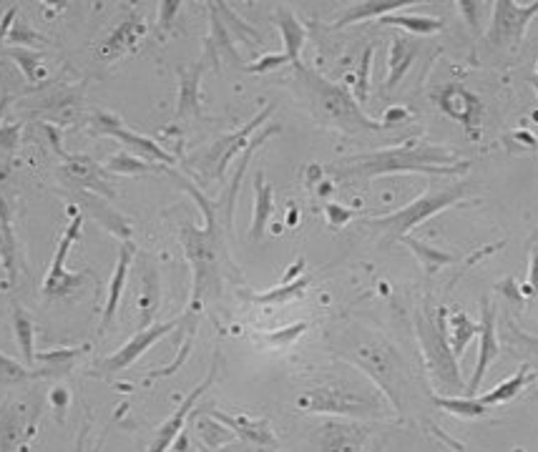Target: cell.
Instances as JSON below:
<instances>
[{"mask_svg": "<svg viewBox=\"0 0 538 452\" xmlns=\"http://www.w3.org/2000/svg\"><path fill=\"white\" fill-rule=\"evenodd\" d=\"M38 372L23 367L21 362L11 360L0 352V385H21V382H28V380H36Z\"/></svg>", "mask_w": 538, "mask_h": 452, "instance_id": "cell-42", "label": "cell"}, {"mask_svg": "<svg viewBox=\"0 0 538 452\" xmlns=\"http://www.w3.org/2000/svg\"><path fill=\"white\" fill-rule=\"evenodd\" d=\"M272 111H275V104L267 106L262 114L252 118L247 126H242V129L235 131V133H229V136H222L219 141L211 146L209 151H207V156H204V166H207V171H209L211 179H222L224 171H226V166H229V161H232L239 151L247 149L250 136L262 126L267 118L272 116Z\"/></svg>", "mask_w": 538, "mask_h": 452, "instance_id": "cell-12", "label": "cell"}, {"mask_svg": "<svg viewBox=\"0 0 538 452\" xmlns=\"http://www.w3.org/2000/svg\"><path fill=\"white\" fill-rule=\"evenodd\" d=\"M21 143V124H8V126H0V149L13 154Z\"/></svg>", "mask_w": 538, "mask_h": 452, "instance_id": "cell-50", "label": "cell"}, {"mask_svg": "<svg viewBox=\"0 0 538 452\" xmlns=\"http://www.w3.org/2000/svg\"><path fill=\"white\" fill-rule=\"evenodd\" d=\"M310 286V277H297L295 282L289 285H279L269 292H262V294H252V302L257 304H285V302H292V299L304 297V289Z\"/></svg>", "mask_w": 538, "mask_h": 452, "instance_id": "cell-36", "label": "cell"}, {"mask_svg": "<svg viewBox=\"0 0 538 452\" xmlns=\"http://www.w3.org/2000/svg\"><path fill=\"white\" fill-rule=\"evenodd\" d=\"M382 26H395L406 30L410 36H431L443 30V21L440 18H431V15H413V13H390L380 18Z\"/></svg>", "mask_w": 538, "mask_h": 452, "instance_id": "cell-30", "label": "cell"}, {"mask_svg": "<svg viewBox=\"0 0 538 452\" xmlns=\"http://www.w3.org/2000/svg\"><path fill=\"white\" fill-rule=\"evenodd\" d=\"M531 382V375H528V367H521L518 372L513 377H508L506 382H500L499 388H493L491 392H486L483 397H481V402L483 405H503V402H511L521 389L525 388Z\"/></svg>", "mask_w": 538, "mask_h": 452, "instance_id": "cell-35", "label": "cell"}, {"mask_svg": "<svg viewBox=\"0 0 538 452\" xmlns=\"http://www.w3.org/2000/svg\"><path fill=\"white\" fill-rule=\"evenodd\" d=\"M287 64L289 58L285 53H264L260 61L244 65V71H247V73H269V71H277V68H282V65Z\"/></svg>", "mask_w": 538, "mask_h": 452, "instance_id": "cell-49", "label": "cell"}, {"mask_svg": "<svg viewBox=\"0 0 538 452\" xmlns=\"http://www.w3.org/2000/svg\"><path fill=\"white\" fill-rule=\"evenodd\" d=\"M277 131H279V126H267V129L254 139V141L247 143V149H244V156H242V164H239V168H236L235 179H232V183H229V189H226V196H224L222 201V214H224V229H229L232 226V219H235V204H236V194H239V183H242V179H244V171H247V166H250L252 161V154L262 146L269 136H275Z\"/></svg>", "mask_w": 538, "mask_h": 452, "instance_id": "cell-26", "label": "cell"}, {"mask_svg": "<svg viewBox=\"0 0 538 452\" xmlns=\"http://www.w3.org/2000/svg\"><path fill=\"white\" fill-rule=\"evenodd\" d=\"M83 352H89V345L83 347H71V349H51V352H40L36 354V360L46 364V370H40L38 377H58L68 375L73 370V364L79 360Z\"/></svg>", "mask_w": 538, "mask_h": 452, "instance_id": "cell-31", "label": "cell"}, {"mask_svg": "<svg viewBox=\"0 0 538 452\" xmlns=\"http://www.w3.org/2000/svg\"><path fill=\"white\" fill-rule=\"evenodd\" d=\"M199 430H201L199 435H201V439H204L209 448H222V445H226V442H232V439L236 438L229 427L222 425V422H219L217 417H211V414L199 420Z\"/></svg>", "mask_w": 538, "mask_h": 452, "instance_id": "cell-41", "label": "cell"}, {"mask_svg": "<svg viewBox=\"0 0 538 452\" xmlns=\"http://www.w3.org/2000/svg\"><path fill=\"white\" fill-rule=\"evenodd\" d=\"M531 83H534V89H536V93H538V73L534 78H531Z\"/></svg>", "mask_w": 538, "mask_h": 452, "instance_id": "cell-55", "label": "cell"}, {"mask_svg": "<svg viewBox=\"0 0 538 452\" xmlns=\"http://www.w3.org/2000/svg\"><path fill=\"white\" fill-rule=\"evenodd\" d=\"M272 211H275V189L267 183L264 179V171L260 168L257 176H254V211H252V226H250V239L252 242H260L267 232V224L272 219Z\"/></svg>", "mask_w": 538, "mask_h": 452, "instance_id": "cell-25", "label": "cell"}, {"mask_svg": "<svg viewBox=\"0 0 538 452\" xmlns=\"http://www.w3.org/2000/svg\"><path fill=\"white\" fill-rule=\"evenodd\" d=\"M71 224L66 226V232L58 242V249H56V257H53L51 267H48V274H46V282L40 286V292L46 297H68L71 292H79L86 277L83 274H71L66 271V257L71 252V246L79 242L81 236V224H83V214L79 209L71 207Z\"/></svg>", "mask_w": 538, "mask_h": 452, "instance_id": "cell-8", "label": "cell"}, {"mask_svg": "<svg viewBox=\"0 0 538 452\" xmlns=\"http://www.w3.org/2000/svg\"><path fill=\"white\" fill-rule=\"evenodd\" d=\"M13 101H15L13 93H3V96H0V121H3V116H5V111L11 108V104H13Z\"/></svg>", "mask_w": 538, "mask_h": 452, "instance_id": "cell-54", "label": "cell"}, {"mask_svg": "<svg viewBox=\"0 0 538 452\" xmlns=\"http://www.w3.org/2000/svg\"><path fill=\"white\" fill-rule=\"evenodd\" d=\"M418 43L410 38H393L390 43V58H388V78L382 83V93H390L400 86V81L407 76L413 61L418 58Z\"/></svg>", "mask_w": 538, "mask_h": 452, "instance_id": "cell-24", "label": "cell"}, {"mask_svg": "<svg viewBox=\"0 0 538 452\" xmlns=\"http://www.w3.org/2000/svg\"><path fill=\"white\" fill-rule=\"evenodd\" d=\"M133 257H136V246H133L132 242H124V244H121V252H118L116 269H114L111 282H108V297H106L104 320H101V335L111 327L114 317H116V310L118 304H121V297H124V289H126V279H129V269H132Z\"/></svg>", "mask_w": 538, "mask_h": 452, "instance_id": "cell-17", "label": "cell"}, {"mask_svg": "<svg viewBox=\"0 0 538 452\" xmlns=\"http://www.w3.org/2000/svg\"><path fill=\"white\" fill-rule=\"evenodd\" d=\"M433 101L448 118L458 121L463 129L471 133L473 139H478L481 129V116H483V106L481 98L460 83H448L443 89L433 93Z\"/></svg>", "mask_w": 538, "mask_h": 452, "instance_id": "cell-10", "label": "cell"}, {"mask_svg": "<svg viewBox=\"0 0 538 452\" xmlns=\"http://www.w3.org/2000/svg\"><path fill=\"white\" fill-rule=\"evenodd\" d=\"M407 5H415L413 0H363V3H354L347 11H342V15L332 23L335 30H342V28L354 26L360 21H370V18H378L380 21L382 15H390L393 11H403Z\"/></svg>", "mask_w": 538, "mask_h": 452, "instance_id": "cell-21", "label": "cell"}, {"mask_svg": "<svg viewBox=\"0 0 538 452\" xmlns=\"http://www.w3.org/2000/svg\"><path fill=\"white\" fill-rule=\"evenodd\" d=\"M214 8H217V13L222 15L224 26L235 28L236 36H239V38L250 40V43H262V36H260V33H257V30L250 26V23H244V21H242L239 15L232 13L226 3H214Z\"/></svg>", "mask_w": 538, "mask_h": 452, "instance_id": "cell-43", "label": "cell"}, {"mask_svg": "<svg viewBox=\"0 0 538 452\" xmlns=\"http://www.w3.org/2000/svg\"><path fill=\"white\" fill-rule=\"evenodd\" d=\"M66 176L76 186L81 189H89V192H96L98 196H104V199H114V189H111V183L104 179L106 171L93 158L89 156H66Z\"/></svg>", "mask_w": 538, "mask_h": 452, "instance_id": "cell-18", "label": "cell"}, {"mask_svg": "<svg viewBox=\"0 0 538 452\" xmlns=\"http://www.w3.org/2000/svg\"><path fill=\"white\" fill-rule=\"evenodd\" d=\"M403 244L415 254V259L421 261V267L425 269V274H435V271H440L443 267H448V264H453L456 261V257L450 254V252H443V249H435V246L425 244V242H421V239H413L410 234L407 236H403L400 239Z\"/></svg>", "mask_w": 538, "mask_h": 452, "instance_id": "cell-32", "label": "cell"}, {"mask_svg": "<svg viewBox=\"0 0 538 452\" xmlns=\"http://www.w3.org/2000/svg\"><path fill=\"white\" fill-rule=\"evenodd\" d=\"M176 327H182V320L149 324V327H144V329H139V332H136L124 347L118 349V352H114L111 357H106V360L98 362V370H104V375H114V372H121V370L132 367L133 362L139 360L146 349L154 347L158 339H164V337L169 335V332H174Z\"/></svg>", "mask_w": 538, "mask_h": 452, "instance_id": "cell-11", "label": "cell"}, {"mask_svg": "<svg viewBox=\"0 0 538 452\" xmlns=\"http://www.w3.org/2000/svg\"><path fill=\"white\" fill-rule=\"evenodd\" d=\"M204 64H211L214 68H222V61H229L236 68L244 71L242 58L235 51V40L229 36V28L224 26L222 15L217 13L214 3H209V38L204 40Z\"/></svg>", "mask_w": 538, "mask_h": 452, "instance_id": "cell-16", "label": "cell"}, {"mask_svg": "<svg viewBox=\"0 0 538 452\" xmlns=\"http://www.w3.org/2000/svg\"><path fill=\"white\" fill-rule=\"evenodd\" d=\"M23 430V417L15 407H8L0 413V452H15L18 438Z\"/></svg>", "mask_w": 538, "mask_h": 452, "instance_id": "cell-38", "label": "cell"}, {"mask_svg": "<svg viewBox=\"0 0 538 452\" xmlns=\"http://www.w3.org/2000/svg\"><path fill=\"white\" fill-rule=\"evenodd\" d=\"M167 166H158V164H149L139 156H132L129 151H121L114 154L104 164L106 174H124V176H139V174H151V171H164Z\"/></svg>", "mask_w": 538, "mask_h": 452, "instance_id": "cell-33", "label": "cell"}, {"mask_svg": "<svg viewBox=\"0 0 538 452\" xmlns=\"http://www.w3.org/2000/svg\"><path fill=\"white\" fill-rule=\"evenodd\" d=\"M450 327H448V342H450V349L456 354V360H460L465 354V347L473 342V337L481 332V324L473 322L471 317L465 311L456 310V314H450Z\"/></svg>", "mask_w": 538, "mask_h": 452, "instance_id": "cell-29", "label": "cell"}, {"mask_svg": "<svg viewBox=\"0 0 538 452\" xmlns=\"http://www.w3.org/2000/svg\"><path fill=\"white\" fill-rule=\"evenodd\" d=\"M303 269H304V259H297V264H295V267H289L287 277L282 279V285H289V282H295V277H297V274H300Z\"/></svg>", "mask_w": 538, "mask_h": 452, "instance_id": "cell-53", "label": "cell"}, {"mask_svg": "<svg viewBox=\"0 0 538 452\" xmlns=\"http://www.w3.org/2000/svg\"><path fill=\"white\" fill-rule=\"evenodd\" d=\"M81 201H83V207L89 209L93 214V219L98 221V224H104L108 232L118 236V239H124V242H129V236H132V224L129 219H124L118 211H114L111 207H106L104 199H96V196L83 194L81 196Z\"/></svg>", "mask_w": 538, "mask_h": 452, "instance_id": "cell-28", "label": "cell"}, {"mask_svg": "<svg viewBox=\"0 0 538 452\" xmlns=\"http://www.w3.org/2000/svg\"><path fill=\"white\" fill-rule=\"evenodd\" d=\"M182 0H164L158 3V38H167V33L174 26V18L179 15Z\"/></svg>", "mask_w": 538, "mask_h": 452, "instance_id": "cell-47", "label": "cell"}, {"mask_svg": "<svg viewBox=\"0 0 538 452\" xmlns=\"http://www.w3.org/2000/svg\"><path fill=\"white\" fill-rule=\"evenodd\" d=\"M8 55L13 58L18 68L23 71L28 83H38L40 76H43V53L40 51H30V48H8Z\"/></svg>", "mask_w": 538, "mask_h": 452, "instance_id": "cell-40", "label": "cell"}, {"mask_svg": "<svg viewBox=\"0 0 538 452\" xmlns=\"http://www.w3.org/2000/svg\"><path fill=\"white\" fill-rule=\"evenodd\" d=\"M15 13H18V5H13V8L5 13V18H3V23H0V40L8 38V33H11V28H13Z\"/></svg>", "mask_w": 538, "mask_h": 452, "instance_id": "cell-51", "label": "cell"}, {"mask_svg": "<svg viewBox=\"0 0 538 452\" xmlns=\"http://www.w3.org/2000/svg\"><path fill=\"white\" fill-rule=\"evenodd\" d=\"M8 43H11V48H36V46H46L48 40L43 38L40 33H36L33 28L23 23V21H18L13 28H11V33H8Z\"/></svg>", "mask_w": 538, "mask_h": 452, "instance_id": "cell-44", "label": "cell"}, {"mask_svg": "<svg viewBox=\"0 0 538 452\" xmlns=\"http://www.w3.org/2000/svg\"><path fill=\"white\" fill-rule=\"evenodd\" d=\"M528 286H531V292H538V249H534V257H531V274H528Z\"/></svg>", "mask_w": 538, "mask_h": 452, "instance_id": "cell-52", "label": "cell"}, {"mask_svg": "<svg viewBox=\"0 0 538 452\" xmlns=\"http://www.w3.org/2000/svg\"><path fill=\"white\" fill-rule=\"evenodd\" d=\"M307 329V322H297V324H289L285 329H277V332H264L262 342L264 345H269V347H289L295 339H300L303 332Z\"/></svg>", "mask_w": 538, "mask_h": 452, "instance_id": "cell-45", "label": "cell"}, {"mask_svg": "<svg viewBox=\"0 0 538 452\" xmlns=\"http://www.w3.org/2000/svg\"><path fill=\"white\" fill-rule=\"evenodd\" d=\"M272 21L279 28V36H282V43H285V55L289 58L292 65H300V51H303L304 40H307V28L303 26V21L297 15L292 13L285 5H277L275 13H272Z\"/></svg>", "mask_w": 538, "mask_h": 452, "instance_id": "cell-20", "label": "cell"}, {"mask_svg": "<svg viewBox=\"0 0 538 452\" xmlns=\"http://www.w3.org/2000/svg\"><path fill=\"white\" fill-rule=\"evenodd\" d=\"M300 407L312 413L329 414H378L380 402L378 395L365 389L340 388V385H325V388L310 389L300 397Z\"/></svg>", "mask_w": 538, "mask_h": 452, "instance_id": "cell-6", "label": "cell"}, {"mask_svg": "<svg viewBox=\"0 0 538 452\" xmlns=\"http://www.w3.org/2000/svg\"><path fill=\"white\" fill-rule=\"evenodd\" d=\"M295 86H297V93H300L304 106L310 108V114L322 126L340 129L342 133L388 129L382 121L365 116V111L354 101L350 90L332 83L328 78H322L304 64L295 65Z\"/></svg>", "mask_w": 538, "mask_h": 452, "instance_id": "cell-2", "label": "cell"}, {"mask_svg": "<svg viewBox=\"0 0 538 452\" xmlns=\"http://www.w3.org/2000/svg\"><path fill=\"white\" fill-rule=\"evenodd\" d=\"M33 320H30V314H28L23 307H13V332H15V342H18V347H21V354H23V360H26L28 367H33V362H36V349H33Z\"/></svg>", "mask_w": 538, "mask_h": 452, "instance_id": "cell-34", "label": "cell"}, {"mask_svg": "<svg viewBox=\"0 0 538 452\" xmlns=\"http://www.w3.org/2000/svg\"><path fill=\"white\" fill-rule=\"evenodd\" d=\"M368 430L345 422H329L322 430V452H365Z\"/></svg>", "mask_w": 538, "mask_h": 452, "instance_id": "cell-22", "label": "cell"}, {"mask_svg": "<svg viewBox=\"0 0 538 452\" xmlns=\"http://www.w3.org/2000/svg\"><path fill=\"white\" fill-rule=\"evenodd\" d=\"M91 129L96 133H101V136H111V139H116L126 146V151L132 156H139V158H144L149 164H158V166H171L176 158L171 154H167L157 141H151V139H146V136H139V133H133L132 129H126L124 124H121V118L114 116V114H96L91 116Z\"/></svg>", "mask_w": 538, "mask_h": 452, "instance_id": "cell-9", "label": "cell"}, {"mask_svg": "<svg viewBox=\"0 0 538 452\" xmlns=\"http://www.w3.org/2000/svg\"><path fill=\"white\" fill-rule=\"evenodd\" d=\"M481 352H478V362H475V370H473L471 382L465 385V395L473 397L478 388H481V382H483V375H486V370L496 362L499 357V335H496V311L491 307V302L483 299V317H481Z\"/></svg>", "mask_w": 538, "mask_h": 452, "instance_id": "cell-14", "label": "cell"}, {"mask_svg": "<svg viewBox=\"0 0 538 452\" xmlns=\"http://www.w3.org/2000/svg\"><path fill=\"white\" fill-rule=\"evenodd\" d=\"M204 61L179 68V101H176V118L201 116V98H199V86L204 76Z\"/></svg>", "mask_w": 538, "mask_h": 452, "instance_id": "cell-19", "label": "cell"}, {"mask_svg": "<svg viewBox=\"0 0 538 452\" xmlns=\"http://www.w3.org/2000/svg\"><path fill=\"white\" fill-rule=\"evenodd\" d=\"M211 417H217L222 425H226L235 435L239 438L250 439V442H257V445H272L275 442V435H272V430L269 425L264 422V420H254V417H247V414H222V413H209Z\"/></svg>", "mask_w": 538, "mask_h": 452, "instance_id": "cell-27", "label": "cell"}, {"mask_svg": "<svg viewBox=\"0 0 538 452\" xmlns=\"http://www.w3.org/2000/svg\"><path fill=\"white\" fill-rule=\"evenodd\" d=\"M354 217H357L354 209L342 207V204H335V201L325 204V219H328V224L332 226V229H342V226H347Z\"/></svg>", "mask_w": 538, "mask_h": 452, "instance_id": "cell-48", "label": "cell"}, {"mask_svg": "<svg viewBox=\"0 0 538 452\" xmlns=\"http://www.w3.org/2000/svg\"><path fill=\"white\" fill-rule=\"evenodd\" d=\"M468 196V189L458 183V186H438V189H428L425 194L418 196L415 201H410L403 209H397L393 214L385 217H365L363 224L380 232L385 239H403L407 232H413L415 226H421L423 221H428L435 214L446 211L448 207L458 204Z\"/></svg>", "mask_w": 538, "mask_h": 452, "instance_id": "cell-4", "label": "cell"}, {"mask_svg": "<svg viewBox=\"0 0 538 452\" xmlns=\"http://www.w3.org/2000/svg\"><path fill=\"white\" fill-rule=\"evenodd\" d=\"M538 15L536 3H513V0H496L493 3V21L488 28L486 43L488 48H506V51H518L524 43L525 28Z\"/></svg>", "mask_w": 538, "mask_h": 452, "instance_id": "cell-7", "label": "cell"}, {"mask_svg": "<svg viewBox=\"0 0 538 452\" xmlns=\"http://www.w3.org/2000/svg\"><path fill=\"white\" fill-rule=\"evenodd\" d=\"M471 168V161L438 146H397L372 154H360L329 166L335 179H380L393 174H425V176H453Z\"/></svg>", "mask_w": 538, "mask_h": 452, "instance_id": "cell-1", "label": "cell"}, {"mask_svg": "<svg viewBox=\"0 0 538 452\" xmlns=\"http://www.w3.org/2000/svg\"><path fill=\"white\" fill-rule=\"evenodd\" d=\"M217 367H219V357H214L209 375L204 377V382H199L197 388L186 395V400L179 405V410L171 414L169 420H167V422H164V425L158 427L157 432H154V438H151V442H149V450L146 452H167L171 445L176 442V438H179V435H182V430H184V422H186V417H189V413L194 410V405H197L199 397H201V395H204V392L211 388V382H214V377H217Z\"/></svg>", "mask_w": 538, "mask_h": 452, "instance_id": "cell-13", "label": "cell"}, {"mask_svg": "<svg viewBox=\"0 0 538 452\" xmlns=\"http://www.w3.org/2000/svg\"><path fill=\"white\" fill-rule=\"evenodd\" d=\"M139 307L144 311V327H149L151 322V317L157 314L158 307V274L154 267H149L146 264V274L144 279H141V297H139Z\"/></svg>", "mask_w": 538, "mask_h": 452, "instance_id": "cell-39", "label": "cell"}, {"mask_svg": "<svg viewBox=\"0 0 538 452\" xmlns=\"http://www.w3.org/2000/svg\"><path fill=\"white\" fill-rule=\"evenodd\" d=\"M146 36V23L141 15L132 13L129 18H124L108 36H106L98 48H96V55L104 58V61H111V58H118L124 53L133 51L139 46V40Z\"/></svg>", "mask_w": 538, "mask_h": 452, "instance_id": "cell-15", "label": "cell"}, {"mask_svg": "<svg viewBox=\"0 0 538 452\" xmlns=\"http://www.w3.org/2000/svg\"><path fill=\"white\" fill-rule=\"evenodd\" d=\"M0 261L8 274V285L13 286L18 279V239L13 232V211L3 194H0Z\"/></svg>", "mask_w": 538, "mask_h": 452, "instance_id": "cell-23", "label": "cell"}, {"mask_svg": "<svg viewBox=\"0 0 538 452\" xmlns=\"http://www.w3.org/2000/svg\"><path fill=\"white\" fill-rule=\"evenodd\" d=\"M182 244L186 249V257L192 261L194 269V289H192V304L189 310H201V297L204 292L219 286V232L217 229H197L192 224L182 226L179 234Z\"/></svg>", "mask_w": 538, "mask_h": 452, "instance_id": "cell-5", "label": "cell"}, {"mask_svg": "<svg viewBox=\"0 0 538 452\" xmlns=\"http://www.w3.org/2000/svg\"><path fill=\"white\" fill-rule=\"evenodd\" d=\"M438 407H443L446 413L456 414V417H465V420H478L486 417L488 407L475 397H433Z\"/></svg>", "mask_w": 538, "mask_h": 452, "instance_id": "cell-37", "label": "cell"}, {"mask_svg": "<svg viewBox=\"0 0 538 452\" xmlns=\"http://www.w3.org/2000/svg\"><path fill=\"white\" fill-rule=\"evenodd\" d=\"M372 46H368L365 48V53H363V61H360V71H357V81H354V101L357 104H365L368 101V89H370V64H372Z\"/></svg>", "mask_w": 538, "mask_h": 452, "instance_id": "cell-46", "label": "cell"}, {"mask_svg": "<svg viewBox=\"0 0 538 452\" xmlns=\"http://www.w3.org/2000/svg\"><path fill=\"white\" fill-rule=\"evenodd\" d=\"M415 332L421 339L423 354L428 362V370L433 377L448 388L453 395L465 392V382L460 377V367L450 342H448V311L443 307L438 310H421L415 314Z\"/></svg>", "mask_w": 538, "mask_h": 452, "instance_id": "cell-3", "label": "cell"}]
</instances>
